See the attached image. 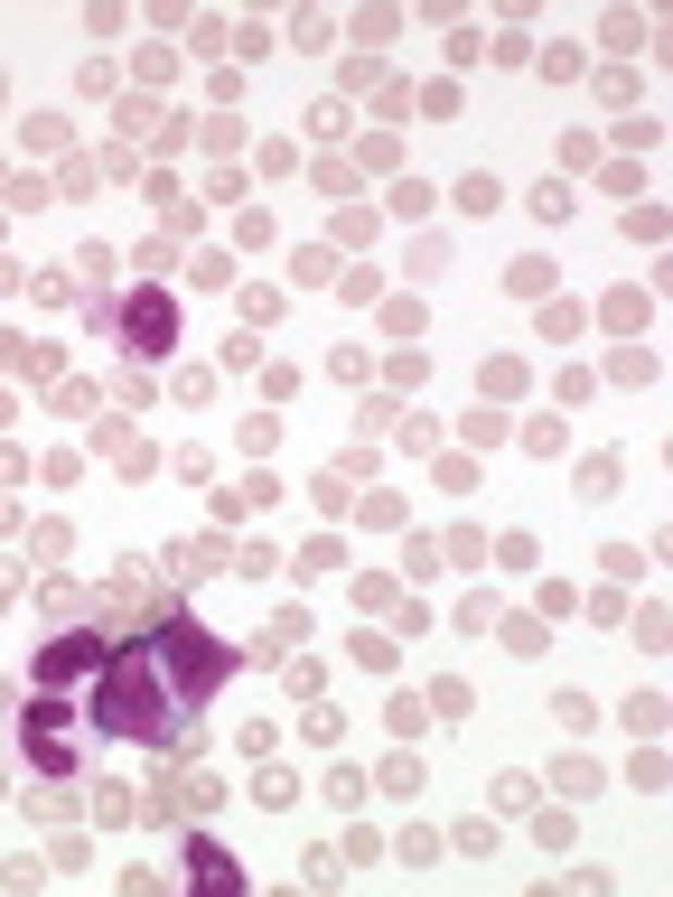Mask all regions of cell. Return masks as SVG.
<instances>
[{"mask_svg": "<svg viewBox=\"0 0 673 897\" xmlns=\"http://www.w3.org/2000/svg\"><path fill=\"white\" fill-rule=\"evenodd\" d=\"M20 477H28V459L10 449V439H0V486H20Z\"/></svg>", "mask_w": 673, "mask_h": 897, "instance_id": "7402d4cb", "label": "cell"}, {"mask_svg": "<svg viewBox=\"0 0 673 897\" xmlns=\"http://www.w3.org/2000/svg\"><path fill=\"white\" fill-rule=\"evenodd\" d=\"M0 234H10V225H0Z\"/></svg>", "mask_w": 673, "mask_h": 897, "instance_id": "d4e9b609", "label": "cell"}, {"mask_svg": "<svg viewBox=\"0 0 673 897\" xmlns=\"http://www.w3.org/2000/svg\"><path fill=\"white\" fill-rule=\"evenodd\" d=\"M187 879H197V888H215V897H234V888H244V860L215 851V842H187Z\"/></svg>", "mask_w": 673, "mask_h": 897, "instance_id": "5b68a950", "label": "cell"}, {"mask_svg": "<svg viewBox=\"0 0 673 897\" xmlns=\"http://www.w3.org/2000/svg\"><path fill=\"white\" fill-rule=\"evenodd\" d=\"M543 85H581V47H543Z\"/></svg>", "mask_w": 673, "mask_h": 897, "instance_id": "5bb4252c", "label": "cell"}, {"mask_svg": "<svg viewBox=\"0 0 673 897\" xmlns=\"http://www.w3.org/2000/svg\"><path fill=\"white\" fill-rule=\"evenodd\" d=\"M561 169H571V178L599 169V132H561Z\"/></svg>", "mask_w": 673, "mask_h": 897, "instance_id": "30bf717a", "label": "cell"}, {"mask_svg": "<svg viewBox=\"0 0 673 897\" xmlns=\"http://www.w3.org/2000/svg\"><path fill=\"white\" fill-rule=\"evenodd\" d=\"M20 589H28V580H20V561H0V608H20Z\"/></svg>", "mask_w": 673, "mask_h": 897, "instance_id": "44dd1931", "label": "cell"}, {"mask_svg": "<svg viewBox=\"0 0 673 897\" xmlns=\"http://www.w3.org/2000/svg\"><path fill=\"white\" fill-rule=\"evenodd\" d=\"M20 738H28V758H38L47 776H75V767H85V720L66 711V692H38L20 711Z\"/></svg>", "mask_w": 673, "mask_h": 897, "instance_id": "7a4b0ae2", "label": "cell"}, {"mask_svg": "<svg viewBox=\"0 0 673 897\" xmlns=\"http://www.w3.org/2000/svg\"><path fill=\"white\" fill-rule=\"evenodd\" d=\"M94 664H103V636H94V626H57V636L28 655V683H38V692H66V701H75V692L94 683Z\"/></svg>", "mask_w": 673, "mask_h": 897, "instance_id": "277c9868", "label": "cell"}, {"mask_svg": "<svg viewBox=\"0 0 673 897\" xmlns=\"http://www.w3.org/2000/svg\"><path fill=\"white\" fill-rule=\"evenodd\" d=\"M94 813H103V823H132L140 795H132V785H94Z\"/></svg>", "mask_w": 673, "mask_h": 897, "instance_id": "9c48e42d", "label": "cell"}, {"mask_svg": "<svg viewBox=\"0 0 673 897\" xmlns=\"http://www.w3.org/2000/svg\"><path fill=\"white\" fill-rule=\"evenodd\" d=\"M0 103H10V66H0Z\"/></svg>", "mask_w": 673, "mask_h": 897, "instance_id": "cb8c5ba5", "label": "cell"}, {"mask_svg": "<svg viewBox=\"0 0 673 897\" xmlns=\"http://www.w3.org/2000/svg\"><path fill=\"white\" fill-rule=\"evenodd\" d=\"M327 374H337V384H365L374 365H365V346H337V356H327Z\"/></svg>", "mask_w": 673, "mask_h": 897, "instance_id": "9a60e30c", "label": "cell"}, {"mask_svg": "<svg viewBox=\"0 0 673 897\" xmlns=\"http://www.w3.org/2000/svg\"><path fill=\"white\" fill-rule=\"evenodd\" d=\"M477 374H487V402H506V393H524V356H487Z\"/></svg>", "mask_w": 673, "mask_h": 897, "instance_id": "ba28073f", "label": "cell"}, {"mask_svg": "<svg viewBox=\"0 0 673 897\" xmlns=\"http://www.w3.org/2000/svg\"><path fill=\"white\" fill-rule=\"evenodd\" d=\"M20 524H28V514H20V506H10V496H0V543H10V533H20Z\"/></svg>", "mask_w": 673, "mask_h": 897, "instance_id": "603a6c76", "label": "cell"}, {"mask_svg": "<svg viewBox=\"0 0 673 897\" xmlns=\"http://www.w3.org/2000/svg\"><path fill=\"white\" fill-rule=\"evenodd\" d=\"M581 496H589V506H599V496H618V459H608V449L581 468Z\"/></svg>", "mask_w": 673, "mask_h": 897, "instance_id": "4fadbf2b", "label": "cell"}, {"mask_svg": "<svg viewBox=\"0 0 673 897\" xmlns=\"http://www.w3.org/2000/svg\"><path fill=\"white\" fill-rule=\"evenodd\" d=\"M506 290H514V299H543V290H552V262H514Z\"/></svg>", "mask_w": 673, "mask_h": 897, "instance_id": "8fae6325", "label": "cell"}, {"mask_svg": "<svg viewBox=\"0 0 673 897\" xmlns=\"http://www.w3.org/2000/svg\"><path fill=\"white\" fill-rule=\"evenodd\" d=\"M356 664H365V673H394V645H384V636L365 626V636H356Z\"/></svg>", "mask_w": 673, "mask_h": 897, "instance_id": "e0dca14e", "label": "cell"}, {"mask_svg": "<svg viewBox=\"0 0 673 897\" xmlns=\"http://www.w3.org/2000/svg\"><path fill=\"white\" fill-rule=\"evenodd\" d=\"M75 598H85V589H75V580H47V589H38V608H47V618H57V626H75Z\"/></svg>", "mask_w": 673, "mask_h": 897, "instance_id": "7c38bea8", "label": "cell"}, {"mask_svg": "<svg viewBox=\"0 0 673 897\" xmlns=\"http://www.w3.org/2000/svg\"><path fill=\"white\" fill-rule=\"evenodd\" d=\"M394 598H402V589H394V580H374V571H365V580H356V608H365V618H374V608H394Z\"/></svg>", "mask_w": 673, "mask_h": 897, "instance_id": "ac0fdd59", "label": "cell"}, {"mask_svg": "<svg viewBox=\"0 0 673 897\" xmlns=\"http://www.w3.org/2000/svg\"><path fill=\"white\" fill-rule=\"evenodd\" d=\"M113 337H122V356H169V346H178V299H169L160 281L122 290V309H113Z\"/></svg>", "mask_w": 673, "mask_h": 897, "instance_id": "3957f363", "label": "cell"}, {"mask_svg": "<svg viewBox=\"0 0 673 897\" xmlns=\"http://www.w3.org/2000/svg\"><path fill=\"white\" fill-rule=\"evenodd\" d=\"M207 150H215V160H225V150H244V122H234V113H215V122H207Z\"/></svg>", "mask_w": 673, "mask_h": 897, "instance_id": "d6986e66", "label": "cell"}, {"mask_svg": "<svg viewBox=\"0 0 673 897\" xmlns=\"http://www.w3.org/2000/svg\"><path fill=\"white\" fill-rule=\"evenodd\" d=\"M534 598H543V618H571V608H581V589H571V580H543Z\"/></svg>", "mask_w": 673, "mask_h": 897, "instance_id": "2e32d148", "label": "cell"}, {"mask_svg": "<svg viewBox=\"0 0 673 897\" xmlns=\"http://www.w3.org/2000/svg\"><path fill=\"white\" fill-rule=\"evenodd\" d=\"M28 290H38L47 309H75V281H66V272H38V281H28Z\"/></svg>", "mask_w": 673, "mask_h": 897, "instance_id": "ffe728a7", "label": "cell"}, {"mask_svg": "<svg viewBox=\"0 0 673 897\" xmlns=\"http://www.w3.org/2000/svg\"><path fill=\"white\" fill-rule=\"evenodd\" d=\"M234 673V645L207 636L197 618H150L132 645H103V664L85 683V730L122 738V748H160V758H187L197 738V711Z\"/></svg>", "mask_w": 673, "mask_h": 897, "instance_id": "6da1fadb", "label": "cell"}, {"mask_svg": "<svg viewBox=\"0 0 673 897\" xmlns=\"http://www.w3.org/2000/svg\"><path fill=\"white\" fill-rule=\"evenodd\" d=\"M253 795H262L272 813H290V805H300V776H290V767H262V776H253Z\"/></svg>", "mask_w": 673, "mask_h": 897, "instance_id": "52a82bcc", "label": "cell"}, {"mask_svg": "<svg viewBox=\"0 0 673 897\" xmlns=\"http://www.w3.org/2000/svg\"><path fill=\"white\" fill-rule=\"evenodd\" d=\"M66 813H75V785H66V776L28 795V823H66Z\"/></svg>", "mask_w": 673, "mask_h": 897, "instance_id": "8992f818", "label": "cell"}]
</instances>
